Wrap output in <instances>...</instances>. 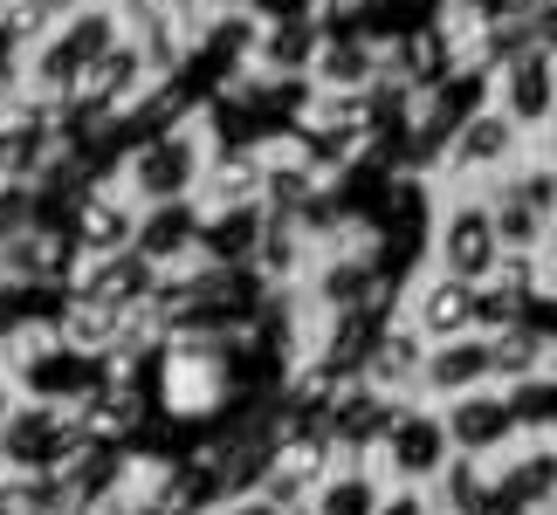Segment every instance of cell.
Here are the masks:
<instances>
[{
  "label": "cell",
  "instance_id": "cell-1",
  "mask_svg": "<svg viewBox=\"0 0 557 515\" xmlns=\"http://www.w3.org/2000/svg\"><path fill=\"white\" fill-rule=\"evenodd\" d=\"M496 111L517 124V131H544L557 117V49L523 41L509 62H496Z\"/></svg>",
  "mask_w": 557,
  "mask_h": 515
},
{
  "label": "cell",
  "instance_id": "cell-2",
  "mask_svg": "<svg viewBox=\"0 0 557 515\" xmlns=\"http://www.w3.org/2000/svg\"><path fill=\"white\" fill-rule=\"evenodd\" d=\"M447 447H455L461 461H503L509 447H517V413H509V392L503 385H475V392H461L447 405Z\"/></svg>",
  "mask_w": 557,
  "mask_h": 515
},
{
  "label": "cell",
  "instance_id": "cell-3",
  "mask_svg": "<svg viewBox=\"0 0 557 515\" xmlns=\"http://www.w3.org/2000/svg\"><path fill=\"white\" fill-rule=\"evenodd\" d=\"M441 268L461 275V282H475V289L503 268V241H496V221H488L482 200H461L441 221Z\"/></svg>",
  "mask_w": 557,
  "mask_h": 515
},
{
  "label": "cell",
  "instance_id": "cell-4",
  "mask_svg": "<svg viewBox=\"0 0 557 515\" xmlns=\"http://www.w3.org/2000/svg\"><path fill=\"white\" fill-rule=\"evenodd\" d=\"M447 461H455V447H447V426L434 413H393V426H385V467L406 488L434 481Z\"/></svg>",
  "mask_w": 557,
  "mask_h": 515
},
{
  "label": "cell",
  "instance_id": "cell-5",
  "mask_svg": "<svg viewBox=\"0 0 557 515\" xmlns=\"http://www.w3.org/2000/svg\"><path fill=\"white\" fill-rule=\"evenodd\" d=\"M496 502L509 508H530V515H544V502L557 495V440H530V447H509L496 475Z\"/></svg>",
  "mask_w": 557,
  "mask_h": 515
},
{
  "label": "cell",
  "instance_id": "cell-6",
  "mask_svg": "<svg viewBox=\"0 0 557 515\" xmlns=\"http://www.w3.org/2000/svg\"><path fill=\"white\" fill-rule=\"evenodd\" d=\"M517 159H523V131L496 111V103H482L475 117H461V131H455V172H509Z\"/></svg>",
  "mask_w": 557,
  "mask_h": 515
},
{
  "label": "cell",
  "instance_id": "cell-7",
  "mask_svg": "<svg viewBox=\"0 0 557 515\" xmlns=\"http://www.w3.org/2000/svg\"><path fill=\"white\" fill-rule=\"evenodd\" d=\"M420 385H426V392H441V399H461V392H475V385H496V364H488V337H482V330H468V337L434 343V357L420 364Z\"/></svg>",
  "mask_w": 557,
  "mask_h": 515
},
{
  "label": "cell",
  "instance_id": "cell-8",
  "mask_svg": "<svg viewBox=\"0 0 557 515\" xmlns=\"http://www.w3.org/2000/svg\"><path fill=\"white\" fill-rule=\"evenodd\" d=\"M413 330H420V337H434V343L468 337V330H475V282H461V275H447V268H441L434 282L420 289Z\"/></svg>",
  "mask_w": 557,
  "mask_h": 515
},
{
  "label": "cell",
  "instance_id": "cell-9",
  "mask_svg": "<svg viewBox=\"0 0 557 515\" xmlns=\"http://www.w3.org/2000/svg\"><path fill=\"white\" fill-rule=\"evenodd\" d=\"M503 392H509V413H517L523 440H557V357L544 364V372L503 385Z\"/></svg>",
  "mask_w": 557,
  "mask_h": 515
},
{
  "label": "cell",
  "instance_id": "cell-10",
  "mask_svg": "<svg viewBox=\"0 0 557 515\" xmlns=\"http://www.w3.org/2000/svg\"><path fill=\"white\" fill-rule=\"evenodd\" d=\"M434 481H441L447 515H488V508H496V481L482 475V461H447Z\"/></svg>",
  "mask_w": 557,
  "mask_h": 515
},
{
  "label": "cell",
  "instance_id": "cell-11",
  "mask_svg": "<svg viewBox=\"0 0 557 515\" xmlns=\"http://www.w3.org/2000/svg\"><path fill=\"white\" fill-rule=\"evenodd\" d=\"M385 488L372 475H331L324 488H317V508L310 515H372Z\"/></svg>",
  "mask_w": 557,
  "mask_h": 515
},
{
  "label": "cell",
  "instance_id": "cell-12",
  "mask_svg": "<svg viewBox=\"0 0 557 515\" xmlns=\"http://www.w3.org/2000/svg\"><path fill=\"white\" fill-rule=\"evenodd\" d=\"M509 192H517L523 206H537L544 221H557V165L550 159H517L509 165V179H503Z\"/></svg>",
  "mask_w": 557,
  "mask_h": 515
},
{
  "label": "cell",
  "instance_id": "cell-13",
  "mask_svg": "<svg viewBox=\"0 0 557 515\" xmlns=\"http://www.w3.org/2000/svg\"><path fill=\"white\" fill-rule=\"evenodd\" d=\"M324 70H331L337 83H366V76H372V55H366V49H358V41H351V49H345V41H337V49H331V62H324Z\"/></svg>",
  "mask_w": 557,
  "mask_h": 515
},
{
  "label": "cell",
  "instance_id": "cell-14",
  "mask_svg": "<svg viewBox=\"0 0 557 515\" xmlns=\"http://www.w3.org/2000/svg\"><path fill=\"white\" fill-rule=\"evenodd\" d=\"M372 515H434V502H426L420 488H399V495H379Z\"/></svg>",
  "mask_w": 557,
  "mask_h": 515
},
{
  "label": "cell",
  "instance_id": "cell-15",
  "mask_svg": "<svg viewBox=\"0 0 557 515\" xmlns=\"http://www.w3.org/2000/svg\"><path fill=\"white\" fill-rule=\"evenodd\" d=\"M234 515H283V508H275L269 495H255V502H242V508H234Z\"/></svg>",
  "mask_w": 557,
  "mask_h": 515
},
{
  "label": "cell",
  "instance_id": "cell-16",
  "mask_svg": "<svg viewBox=\"0 0 557 515\" xmlns=\"http://www.w3.org/2000/svg\"><path fill=\"white\" fill-rule=\"evenodd\" d=\"M544 262L557 268V221H550V234H544Z\"/></svg>",
  "mask_w": 557,
  "mask_h": 515
},
{
  "label": "cell",
  "instance_id": "cell-17",
  "mask_svg": "<svg viewBox=\"0 0 557 515\" xmlns=\"http://www.w3.org/2000/svg\"><path fill=\"white\" fill-rule=\"evenodd\" d=\"M544 131H550V145H544V159H550V165H557V117H550V124H544Z\"/></svg>",
  "mask_w": 557,
  "mask_h": 515
},
{
  "label": "cell",
  "instance_id": "cell-18",
  "mask_svg": "<svg viewBox=\"0 0 557 515\" xmlns=\"http://www.w3.org/2000/svg\"><path fill=\"white\" fill-rule=\"evenodd\" d=\"M544 515H557V495H550V502H544Z\"/></svg>",
  "mask_w": 557,
  "mask_h": 515
}]
</instances>
